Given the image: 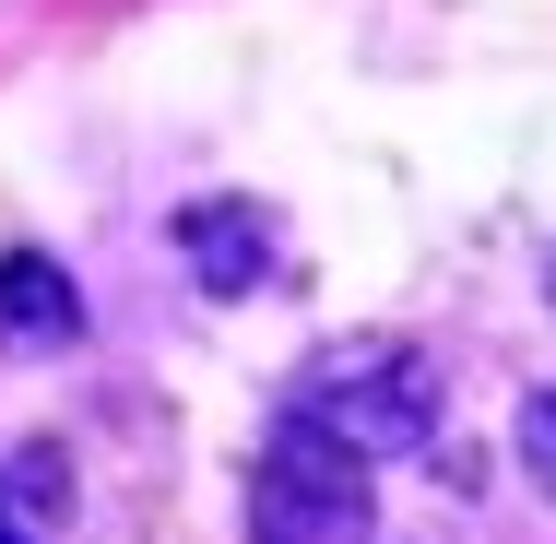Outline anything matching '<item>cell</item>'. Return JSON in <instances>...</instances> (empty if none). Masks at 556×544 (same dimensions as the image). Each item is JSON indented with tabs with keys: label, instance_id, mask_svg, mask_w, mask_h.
Listing matches in <instances>:
<instances>
[{
	"label": "cell",
	"instance_id": "6da1fadb",
	"mask_svg": "<svg viewBox=\"0 0 556 544\" xmlns=\"http://www.w3.org/2000/svg\"><path fill=\"white\" fill-rule=\"evenodd\" d=\"M285 415L343 438L355 461H391V450H427L439 379H427V355H415L403 331H355V343H320V355L285 379Z\"/></svg>",
	"mask_w": 556,
	"mask_h": 544
},
{
	"label": "cell",
	"instance_id": "7a4b0ae2",
	"mask_svg": "<svg viewBox=\"0 0 556 544\" xmlns=\"http://www.w3.org/2000/svg\"><path fill=\"white\" fill-rule=\"evenodd\" d=\"M249 544H379V497L367 461L320 427H273V450L249 461Z\"/></svg>",
	"mask_w": 556,
	"mask_h": 544
},
{
	"label": "cell",
	"instance_id": "3957f363",
	"mask_svg": "<svg viewBox=\"0 0 556 544\" xmlns=\"http://www.w3.org/2000/svg\"><path fill=\"white\" fill-rule=\"evenodd\" d=\"M72 331H84L72 273L36 261V249H12V261H0V343H72Z\"/></svg>",
	"mask_w": 556,
	"mask_h": 544
},
{
	"label": "cell",
	"instance_id": "277c9868",
	"mask_svg": "<svg viewBox=\"0 0 556 544\" xmlns=\"http://www.w3.org/2000/svg\"><path fill=\"white\" fill-rule=\"evenodd\" d=\"M190 249H202L214 284H237V273H249V214H237V202H202V214H190Z\"/></svg>",
	"mask_w": 556,
	"mask_h": 544
},
{
	"label": "cell",
	"instance_id": "5b68a950",
	"mask_svg": "<svg viewBox=\"0 0 556 544\" xmlns=\"http://www.w3.org/2000/svg\"><path fill=\"white\" fill-rule=\"evenodd\" d=\"M521 461H533V485L556 497V391H533V403H521Z\"/></svg>",
	"mask_w": 556,
	"mask_h": 544
},
{
	"label": "cell",
	"instance_id": "8992f818",
	"mask_svg": "<svg viewBox=\"0 0 556 544\" xmlns=\"http://www.w3.org/2000/svg\"><path fill=\"white\" fill-rule=\"evenodd\" d=\"M0 544H24V533H12V509H0Z\"/></svg>",
	"mask_w": 556,
	"mask_h": 544
}]
</instances>
